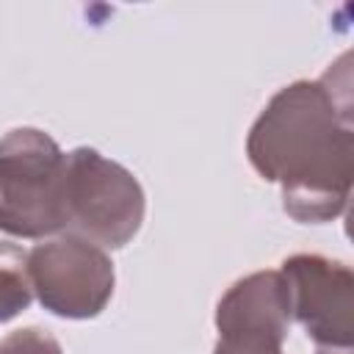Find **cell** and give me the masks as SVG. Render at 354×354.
<instances>
[{"label":"cell","instance_id":"5b68a950","mask_svg":"<svg viewBox=\"0 0 354 354\" xmlns=\"http://www.w3.org/2000/svg\"><path fill=\"white\" fill-rule=\"evenodd\" d=\"M290 318L324 348H351L354 337V277L348 266L321 254H293L279 268Z\"/></svg>","mask_w":354,"mask_h":354},{"label":"cell","instance_id":"7a4b0ae2","mask_svg":"<svg viewBox=\"0 0 354 354\" xmlns=\"http://www.w3.org/2000/svg\"><path fill=\"white\" fill-rule=\"evenodd\" d=\"M0 232H66V152L44 130L17 127L0 138Z\"/></svg>","mask_w":354,"mask_h":354},{"label":"cell","instance_id":"6da1fadb","mask_svg":"<svg viewBox=\"0 0 354 354\" xmlns=\"http://www.w3.org/2000/svg\"><path fill=\"white\" fill-rule=\"evenodd\" d=\"M254 171L279 183L282 207L301 224L337 218L351 196L354 130L348 80H296L263 108L246 138Z\"/></svg>","mask_w":354,"mask_h":354},{"label":"cell","instance_id":"52a82bcc","mask_svg":"<svg viewBox=\"0 0 354 354\" xmlns=\"http://www.w3.org/2000/svg\"><path fill=\"white\" fill-rule=\"evenodd\" d=\"M0 354H64V348L50 332L39 326H25L0 340Z\"/></svg>","mask_w":354,"mask_h":354},{"label":"cell","instance_id":"8992f818","mask_svg":"<svg viewBox=\"0 0 354 354\" xmlns=\"http://www.w3.org/2000/svg\"><path fill=\"white\" fill-rule=\"evenodd\" d=\"M28 252L11 241H0V324L28 310L33 290L25 268Z\"/></svg>","mask_w":354,"mask_h":354},{"label":"cell","instance_id":"277c9868","mask_svg":"<svg viewBox=\"0 0 354 354\" xmlns=\"http://www.w3.org/2000/svg\"><path fill=\"white\" fill-rule=\"evenodd\" d=\"M30 290L58 318H94L113 296V263L105 249L77 235L36 243L25 260Z\"/></svg>","mask_w":354,"mask_h":354},{"label":"cell","instance_id":"3957f363","mask_svg":"<svg viewBox=\"0 0 354 354\" xmlns=\"http://www.w3.org/2000/svg\"><path fill=\"white\" fill-rule=\"evenodd\" d=\"M144 188L133 171L91 147L66 152V232L100 249L133 241L144 221Z\"/></svg>","mask_w":354,"mask_h":354}]
</instances>
